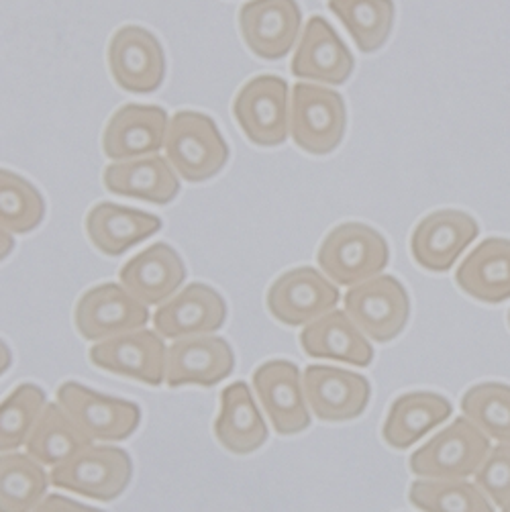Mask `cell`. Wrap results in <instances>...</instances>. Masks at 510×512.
I'll return each instance as SVG.
<instances>
[{"instance_id": "cell-1", "label": "cell", "mask_w": 510, "mask_h": 512, "mask_svg": "<svg viewBox=\"0 0 510 512\" xmlns=\"http://www.w3.org/2000/svg\"><path fill=\"white\" fill-rule=\"evenodd\" d=\"M166 160L186 182H207L229 162V145L217 123L196 111H180L166 133Z\"/></svg>"}, {"instance_id": "cell-2", "label": "cell", "mask_w": 510, "mask_h": 512, "mask_svg": "<svg viewBox=\"0 0 510 512\" xmlns=\"http://www.w3.org/2000/svg\"><path fill=\"white\" fill-rule=\"evenodd\" d=\"M388 243L364 223L337 225L321 243L317 262L335 286H357L380 276L388 266Z\"/></svg>"}, {"instance_id": "cell-3", "label": "cell", "mask_w": 510, "mask_h": 512, "mask_svg": "<svg viewBox=\"0 0 510 512\" xmlns=\"http://www.w3.org/2000/svg\"><path fill=\"white\" fill-rule=\"evenodd\" d=\"M490 449V439L464 417L419 447L408 466L425 480H466L480 470Z\"/></svg>"}, {"instance_id": "cell-4", "label": "cell", "mask_w": 510, "mask_h": 512, "mask_svg": "<svg viewBox=\"0 0 510 512\" xmlns=\"http://www.w3.org/2000/svg\"><path fill=\"white\" fill-rule=\"evenodd\" d=\"M133 478L131 455L115 445L90 443L49 474V482L96 502L117 500Z\"/></svg>"}, {"instance_id": "cell-5", "label": "cell", "mask_w": 510, "mask_h": 512, "mask_svg": "<svg viewBox=\"0 0 510 512\" xmlns=\"http://www.w3.org/2000/svg\"><path fill=\"white\" fill-rule=\"evenodd\" d=\"M347 111L343 96L331 88L298 82L290 94V135L313 156H327L343 141Z\"/></svg>"}, {"instance_id": "cell-6", "label": "cell", "mask_w": 510, "mask_h": 512, "mask_svg": "<svg viewBox=\"0 0 510 512\" xmlns=\"http://www.w3.org/2000/svg\"><path fill=\"white\" fill-rule=\"evenodd\" d=\"M56 396V402L92 443L125 441L139 429L141 408L131 400L100 394L74 380L64 382Z\"/></svg>"}, {"instance_id": "cell-7", "label": "cell", "mask_w": 510, "mask_h": 512, "mask_svg": "<svg viewBox=\"0 0 510 512\" xmlns=\"http://www.w3.org/2000/svg\"><path fill=\"white\" fill-rule=\"evenodd\" d=\"M233 117L243 135L260 147L286 143L290 135V90L278 76H255L233 100Z\"/></svg>"}, {"instance_id": "cell-8", "label": "cell", "mask_w": 510, "mask_h": 512, "mask_svg": "<svg viewBox=\"0 0 510 512\" xmlns=\"http://www.w3.org/2000/svg\"><path fill=\"white\" fill-rule=\"evenodd\" d=\"M343 302L347 317L376 343L396 339L411 319V298L406 288L388 274L351 286Z\"/></svg>"}, {"instance_id": "cell-9", "label": "cell", "mask_w": 510, "mask_h": 512, "mask_svg": "<svg viewBox=\"0 0 510 512\" xmlns=\"http://www.w3.org/2000/svg\"><path fill=\"white\" fill-rule=\"evenodd\" d=\"M268 311L288 327H306L339 304L337 286L319 270L300 266L284 272L268 290Z\"/></svg>"}, {"instance_id": "cell-10", "label": "cell", "mask_w": 510, "mask_h": 512, "mask_svg": "<svg viewBox=\"0 0 510 512\" xmlns=\"http://www.w3.org/2000/svg\"><path fill=\"white\" fill-rule=\"evenodd\" d=\"M74 323L82 339L107 341L131 331L145 329L149 309L121 284L107 282L86 290L76 302Z\"/></svg>"}, {"instance_id": "cell-11", "label": "cell", "mask_w": 510, "mask_h": 512, "mask_svg": "<svg viewBox=\"0 0 510 512\" xmlns=\"http://www.w3.org/2000/svg\"><path fill=\"white\" fill-rule=\"evenodd\" d=\"M109 70L125 92L151 94L166 78V51L151 31L125 25L111 37Z\"/></svg>"}, {"instance_id": "cell-12", "label": "cell", "mask_w": 510, "mask_h": 512, "mask_svg": "<svg viewBox=\"0 0 510 512\" xmlns=\"http://www.w3.org/2000/svg\"><path fill=\"white\" fill-rule=\"evenodd\" d=\"M253 392L278 435L290 437L311 427V408L296 364L286 360L262 364L253 372Z\"/></svg>"}, {"instance_id": "cell-13", "label": "cell", "mask_w": 510, "mask_h": 512, "mask_svg": "<svg viewBox=\"0 0 510 512\" xmlns=\"http://www.w3.org/2000/svg\"><path fill=\"white\" fill-rule=\"evenodd\" d=\"M166 349V339L156 331L139 329L94 343L90 362L105 372L158 388L166 378Z\"/></svg>"}, {"instance_id": "cell-14", "label": "cell", "mask_w": 510, "mask_h": 512, "mask_svg": "<svg viewBox=\"0 0 510 512\" xmlns=\"http://www.w3.org/2000/svg\"><path fill=\"white\" fill-rule=\"evenodd\" d=\"M235 368V353L219 335H194L176 339L166 349V378L170 388H213L227 380Z\"/></svg>"}, {"instance_id": "cell-15", "label": "cell", "mask_w": 510, "mask_h": 512, "mask_svg": "<svg viewBox=\"0 0 510 512\" xmlns=\"http://www.w3.org/2000/svg\"><path fill=\"white\" fill-rule=\"evenodd\" d=\"M239 31L255 56L282 60L302 31L300 7L296 0H249L239 11Z\"/></svg>"}, {"instance_id": "cell-16", "label": "cell", "mask_w": 510, "mask_h": 512, "mask_svg": "<svg viewBox=\"0 0 510 512\" xmlns=\"http://www.w3.org/2000/svg\"><path fill=\"white\" fill-rule=\"evenodd\" d=\"M302 384L311 413L325 423L362 417L372 396L368 378L333 366H309L302 372Z\"/></svg>"}, {"instance_id": "cell-17", "label": "cell", "mask_w": 510, "mask_h": 512, "mask_svg": "<svg viewBox=\"0 0 510 512\" xmlns=\"http://www.w3.org/2000/svg\"><path fill=\"white\" fill-rule=\"evenodd\" d=\"M227 321V302L209 284L192 282L180 288L153 313V331L162 339L213 335Z\"/></svg>"}, {"instance_id": "cell-18", "label": "cell", "mask_w": 510, "mask_h": 512, "mask_svg": "<svg viewBox=\"0 0 510 512\" xmlns=\"http://www.w3.org/2000/svg\"><path fill=\"white\" fill-rule=\"evenodd\" d=\"M170 127L168 113L158 105H125L102 133V151L113 162L156 156L164 149Z\"/></svg>"}, {"instance_id": "cell-19", "label": "cell", "mask_w": 510, "mask_h": 512, "mask_svg": "<svg viewBox=\"0 0 510 512\" xmlns=\"http://www.w3.org/2000/svg\"><path fill=\"white\" fill-rule=\"evenodd\" d=\"M480 227L468 213L437 211L425 217L411 239V251L417 264L429 272H449L470 243L478 237Z\"/></svg>"}, {"instance_id": "cell-20", "label": "cell", "mask_w": 510, "mask_h": 512, "mask_svg": "<svg viewBox=\"0 0 510 512\" xmlns=\"http://www.w3.org/2000/svg\"><path fill=\"white\" fill-rule=\"evenodd\" d=\"M186 276L180 253L160 241L137 253L121 268L119 284L149 309L168 302L182 288Z\"/></svg>"}, {"instance_id": "cell-21", "label": "cell", "mask_w": 510, "mask_h": 512, "mask_svg": "<svg viewBox=\"0 0 510 512\" xmlns=\"http://www.w3.org/2000/svg\"><path fill=\"white\" fill-rule=\"evenodd\" d=\"M290 70L302 80L339 86L353 74V56L327 19L313 17L302 29Z\"/></svg>"}, {"instance_id": "cell-22", "label": "cell", "mask_w": 510, "mask_h": 512, "mask_svg": "<svg viewBox=\"0 0 510 512\" xmlns=\"http://www.w3.org/2000/svg\"><path fill=\"white\" fill-rule=\"evenodd\" d=\"M162 229V219L121 207L115 202H98L86 217V235L107 258H121L131 247Z\"/></svg>"}, {"instance_id": "cell-23", "label": "cell", "mask_w": 510, "mask_h": 512, "mask_svg": "<svg viewBox=\"0 0 510 512\" xmlns=\"http://www.w3.org/2000/svg\"><path fill=\"white\" fill-rule=\"evenodd\" d=\"M111 194L127 196L166 207L180 192V176L166 156H145L127 162H113L102 176Z\"/></svg>"}, {"instance_id": "cell-24", "label": "cell", "mask_w": 510, "mask_h": 512, "mask_svg": "<svg viewBox=\"0 0 510 512\" xmlns=\"http://www.w3.org/2000/svg\"><path fill=\"white\" fill-rule=\"evenodd\" d=\"M300 345L306 355L317 360H335L355 368H368L374 360V347L357 329L345 311H331L306 325L300 333Z\"/></svg>"}, {"instance_id": "cell-25", "label": "cell", "mask_w": 510, "mask_h": 512, "mask_svg": "<svg viewBox=\"0 0 510 512\" xmlns=\"http://www.w3.org/2000/svg\"><path fill=\"white\" fill-rule=\"evenodd\" d=\"M215 435L217 441L235 455H249L268 441V425L245 382H235L223 390Z\"/></svg>"}, {"instance_id": "cell-26", "label": "cell", "mask_w": 510, "mask_h": 512, "mask_svg": "<svg viewBox=\"0 0 510 512\" xmlns=\"http://www.w3.org/2000/svg\"><path fill=\"white\" fill-rule=\"evenodd\" d=\"M457 286L468 296L500 304L510 298V239L488 237L482 241L455 274Z\"/></svg>"}, {"instance_id": "cell-27", "label": "cell", "mask_w": 510, "mask_h": 512, "mask_svg": "<svg viewBox=\"0 0 510 512\" xmlns=\"http://www.w3.org/2000/svg\"><path fill=\"white\" fill-rule=\"evenodd\" d=\"M453 413L451 402L435 392H408L390 406L382 435L394 449L413 447Z\"/></svg>"}, {"instance_id": "cell-28", "label": "cell", "mask_w": 510, "mask_h": 512, "mask_svg": "<svg viewBox=\"0 0 510 512\" xmlns=\"http://www.w3.org/2000/svg\"><path fill=\"white\" fill-rule=\"evenodd\" d=\"M90 443L58 402H47L25 447L35 462L54 470Z\"/></svg>"}, {"instance_id": "cell-29", "label": "cell", "mask_w": 510, "mask_h": 512, "mask_svg": "<svg viewBox=\"0 0 510 512\" xmlns=\"http://www.w3.org/2000/svg\"><path fill=\"white\" fill-rule=\"evenodd\" d=\"M47 488L45 468L29 453H0V512H33Z\"/></svg>"}, {"instance_id": "cell-30", "label": "cell", "mask_w": 510, "mask_h": 512, "mask_svg": "<svg viewBox=\"0 0 510 512\" xmlns=\"http://www.w3.org/2000/svg\"><path fill=\"white\" fill-rule=\"evenodd\" d=\"M331 13L364 54L380 49L394 25V0H329Z\"/></svg>"}, {"instance_id": "cell-31", "label": "cell", "mask_w": 510, "mask_h": 512, "mask_svg": "<svg viewBox=\"0 0 510 512\" xmlns=\"http://www.w3.org/2000/svg\"><path fill=\"white\" fill-rule=\"evenodd\" d=\"M45 219L41 192L23 176L0 168V229L13 235L35 231Z\"/></svg>"}, {"instance_id": "cell-32", "label": "cell", "mask_w": 510, "mask_h": 512, "mask_svg": "<svg viewBox=\"0 0 510 512\" xmlns=\"http://www.w3.org/2000/svg\"><path fill=\"white\" fill-rule=\"evenodd\" d=\"M408 500L421 512H494L492 500L468 480H417Z\"/></svg>"}, {"instance_id": "cell-33", "label": "cell", "mask_w": 510, "mask_h": 512, "mask_svg": "<svg viewBox=\"0 0 510 512\" xmlns=\"http://www.w3.org/2000/svg\"><path fill=\"white\" fill-rule=\"evenodd\" d=\"M47 394L37 384L17 386L0 402V453L19 451L37 425Z\"/></svg>"}, {"instance_id": "cell-34", "label": "cell", "mask_w": 510, "mask_h": 512, "mask_svg": "<svg viewBox=\"0 0 510 512\" xmlns=\"http://www.w3.org/2000/svg\"><path fill=\"white\" fill-rule=\"evenodd\" d=\"M464 417L488 439L510 443V386L484 382L472 386L462 398Z\"/></svg>"}, {"instance_id": "cell-35", "label": "cell", "mask_w": 510, "mask_h": 512, "mask_svg": "<svg viewBox=\"0 0 510 512\" xmlns=\"http://www.w3.org/2000/svg\"><path fill=\"white\" fill-rule=\"evenodd\" d=\"M478 488L496 504L510 502V443H498L474 474Z\"/></svg>"}, {"instance_id": "cell-36", "label": "cell", "mask_w": 510, "mask_h": 512, "mask_svg": "<svg viewBox=\"0 0 510 512\" xmlns=\"http://www.w3.org/2000/svg\"><path fill=\"white\" fill-rule=\"evenodd\" d=\"M33 512H105V510L82 504L62 494H49L41 500V504Z\"/></svg>"}, {"instance_id": "cell-37", "label": "cell", "mask_w": 510, "mask_h": 512, "mask_svg": "<svg viewBox=\"0 0 510 512\" xmlns=\"http://www.w3.org/2000/svg\"><path fill=\"white\" fill-rule=\"evenodd\" d=\"M15 249V237L13 233L0 229V262H5Z\"/></svg>"}, {"instance_id": "cell-38", "label": "cell", "mask_w": 510, "mask_h": 512, "mask_svg": "<svg viewBox=\"0 0 510 512\" xmlns=\"http://www.w3.org/2000/svg\"><path fill=\"white\" fill-rule=\"evenodd\" d=\"M13 364V353L9 349V345L0 339V376H3Z\"/></svg>"}, {"instance_id": "cell-39", "label": "cell", "mask_w": 510, "mask_h": 512, "mask_svg": "<svg viewBox=\"0 0 510 512\" xmlns=\"http://www.w3.org/2000/svg\"><path fill=\"white\" fill-rule=\"evenodd\" d=\"M502 512H510V502H506V504L502 506Z\"/></svg>"}, {"instance_id": "cell-40", "label": "cell", "mask_w": 510, "mask_h": 512, "mask_svg": "<svg viewBox=\"0 0 510 512\" xmlns=\"http://www.w3.org/2000/svg\"><path fill=\"white\" fill-rule=\"evenodd\" d=\"M508 323H510V313H508Z\"/></svg>"}]
</instances>
